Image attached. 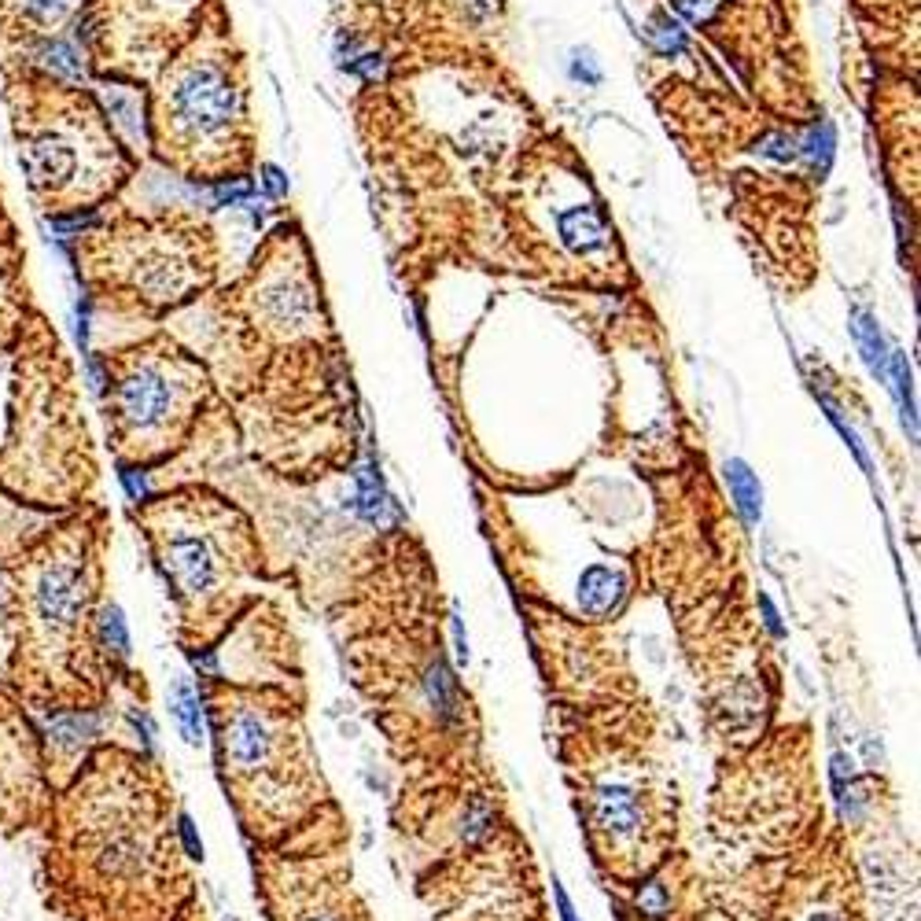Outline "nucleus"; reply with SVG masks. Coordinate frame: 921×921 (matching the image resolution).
<instances>
[{"label":"nucleus","instance_id":"nucleus-1","mask_svg":"<svg viewBox=\"0 0 921 921\" xmlns=\"http://www.w3.org/2000/svg\"><path fill=\"white\" fill-rule=\"evenodd\" d=\"M37 833V892L63 921H174L193 903L174 786L155 752L100 741Z\"/></svg>","mask_w":921,"mask_h":921},{"label":"nucleus","instance_id":"nucleus-2","mask_svg":"<svg viewBox=\"0 0 921 921\" xmlns=\"http://www.w3.org/2000/svg\"><path fill=\"white\" fill-rule=\"evenodd\" d=\"M108 546L100 502L48 516L0 494V686L34 715L111 708L97 649Z\"/></svg>","mask_w":921,"mask_h":921},{"label":"nucleus","instance_id":"nucleus-3","mask_svg":"<svg viewBox=\"0 0 921 921\" xmlns=\"http://www.w3.org/2000/svg\"><path fill=\"white\" fill-rule=\"evenodd\" d=\"M4 358L0 494L48 516L97 502L100 461L81 409L78 373L59 332L37 306Z\"/></svg>","mask_w":921,"mask_h":921},{"label":"nucleus","instance_id":"nucleus-4","mask_svg":"<svg viewBox=\"0 0 921 921\" xmlns=\"http://www.w3.org/2000/svg\"><path fill=\"white\" fill-rule=\"evenodd\" d=\"M0 100L26 196L45 218L100 210L136 174L133 152L81 81L37 67L0 70Z\"/></svg>","mask_w":921,"mask_h":921},{"label":"nucleus","instance_id":"nucleus-5","mask_svg":"<svg viewBox=\"0 0 921 921\" xmlns=\"http://www.w3.org/2000/svg\"><path fill=\"white\" fill-rule=\"evenodd\" d=\"M155 571L177 612V642L188 653L215 649L251 601L259 538L248 516L207 486H174L133 505Z\"/></svg>","mask_w":921,"mask_h":921},{"label":"nucleus","instance_id":"nucleus-6","mask_svg":"<svg viewBox=\"0 0 921 921\" xmlns=\"http://www.w3.org/2000/svg\"><path fill=\"white\" fill-rule=\"evenodd\" d=\"M199 693L221 781L243 830L270 844L310 822L328 792L288 693L229 682L221 675L207 679Z\"/></svg>","mask_w":921,"mask_h":921},{"label":"nucleus","instance_id":"nucleus-7","mask_svg":"<svg viewBox=\"0 0 921 921\" xmlns=\"http://www.w3.org/2000/svg\"><path fill=\"white\" fill-rule=\"evenodd\" d=\"M70 259L89 303L119 317H163L215 277L210 229L185 210H111L74 237Z\"/></svg>","mask_w":921,"mask_h":921},{"label":"nucleus","instance_id":"nucleus-8","mask_svg":"<svg viewBox=\"0 0 921 921\" xmlns=\"http://www.w3.org/2000/svg\"><path fill=\"white\" fill-rule=\"evenodd\" d=\"M89 380L114 464L141 472L163 469L188 447L210 398L204 362L171 332L89 354Z\"/></svg>","mask_w":921,"mask_h":921},{"label":"nucleus","instance_id":"nucleus-9","mask_svg":"<svg viewBox=\"0 0 921 921\" xmlns=\"http://www.w3.org/2000/svg\"><path fill=\"white\" fill-rule=\"evenodd\" d=\"M243 122L237 59L215 34H193L147 92V141L158 163L185 177L218 182L232 166V144Z\"/></svg>","mask_w":921,"mask_h":921},{"label":"nucleus","instance_id":"nucleus-10","mask_svg":"<svg viewBox=\"0 0 921 921\" xmlns=\"http://www.w3.org/2000/svg\"><path fill=\"white\" fill-rule=\"evenodd\" d=\"M571 770H582L579 808L597 863L627 881L645 877L675 836V797L660 767L616 745L590 752L586 764Z\"/></svg>","mask_w":921,"mask_h":921},{"label":"nucleus","instance_id":"nucleus-11","mask_svg":"<svg viewBox=\"0 0 921 921\" xmlns=\"http://www.w3.org/2000/svg\"><path fill=\"white\" fill-rule=\"evenodd\" d=\"M207 0H86L74 41L97 78L147 86L196 34Z\"/></svg>","mask_w":921,"mask_h":921},{"label":"nucleus","instance_id":"nucleus-12","mask_svg":"<svg viewBox=\"0 0 921 921\" xmlns=\"http://www.w3.org/2000/svg\"><path fill=\"white\" fill-rule=\"evenodd\" d=\"M56 786L48 778V756L37 719L23 701L0 686V836L37 833L45 825Z\"/></svg>","mask_w":921,"mask_h":921},{"label":"nucleus","instance_id":"nucleus-13","mask_svg":"<svg viewBox=\"0 0 921 921\" xmlns=\"http://www.w3.org/2000/svg\"><path fill=\"white\" fill-rule=\"evenodd\" d=\"M262 885L273 921H369L340 852L288 855L284 848L262 863Z\"/></svg>","mask_w":921,"mask_h":921},{"label":"nucleus","instance_id":"nucleus-14","mask_svg":"<svg viewBox=\"0 0 921 921\" xmlns=\"http://www.w3.org/2000/svg\"><path fill=\"white\" fill-rule=\"evenodd\" d=\"M86 0H0V70L37 67L86 86L78 41L63 30L78 23Z\"/></svg>","mask_w":921,"mask_h":921},{"label":"nucleus","instance_id":"nucleus-15","mask_svg":"<svg viewBox=\"0 0 921 921\" xmlns=\"http://www.w3.org/2000/svg\"><path fill=\"white\" fill-rule=\"evenodd\" d=\"M111 708H86V712H41L37 730L45 741V756H48V778L56 792L74 778V770L86 764V756L100 745L103 730H108Z\"/></svg>","mask_w":921,"mask_h":921},{"label":"nucleus","instance_id":"nucleus-16","mask_svg":"<svg viewBox=\"0 0 921 921\" xmlns=\"http://www.w3.org/2000/svg\"><path fill=\"white\" fill-rule=\"evenodd\" d=\"M30 310H34V295L26 284V248L15 218L0 210V354L12 351Z\"/></svg>","mask_w":921,"mask_h":921},{"label":"nucleus","instance_id":"nucleus-17","mask_svg":"<svg viewBox=\"0 0 921 921\" xmlns=\"http://www.w3.org/2000/svg\"><path fill=\"white\" fill-rule=\"evenodd\" d=\"M623 597H627V575L605 564H590L579 575V608L586 620H605L612 616Z\"/></svg>","mask_w":921,"mask_h":921},{"label":"nucleus","instance_id":"nucleus-18","mask_svg":"<svg viewBox=\"0 0 921 921\" xmlns=\"http://www.w3.org/2000/svg\"><path fill=\"white\" fill-rule=\"evenodd\" d=\"M171 712L177 719V730H182L188 748H204L207 741V708H204V693L196 690L193 679H174L171 690Z\"/></svg>","mask_w":921,"mask_h":921},{"label":"nucleus","instance_id":"nucleus-19","mask_svg":"<svg viewBox=\"0 0 921 921\" xmlns=\"http://www.w3.org/2000/svg\"><path fill=\"white\" fill-rule=\"evenodd\" d=\"M726 483H730V497H734L741 520L748 527H756L764 520V486H759L756 472L748 469V461L730 458L726 461Z\"/></svg>","mask_w":921,"mask_h":921},{"label":"nucleus","instance_id":"nucleus-20","mask_svg":"<svg viewBox=\"0 0 921 921\" xmlns=\"http://www.w3.org/2000/svg\"><path fill=\"white\" fill-rule=\"evenodd\" d=\"M855 340H859V351H863V358H866V365H870L881 380H888V369H885V358H888V354H885L881 328L874 325V317H866V314L855 317Z\"/></svg>","mask_w":921,"mask_h":921},{"label":"nucleus","instance_id":"nucleus-21","mask_svg":"<svg viewBox=\"0 0 921 921\" xmlns=\"http://www.w3.org/2000/svg\"><path fill=\"white\" fill-rule=\"evenodd\" d=\"M892 380H896L899 409H903L907 436L918 439V417H914V387H910V365H907V358L899 354V351H892Z\"/></svg>","mask_w":921,"mask_h":921},{"label":"nucleus","instance_id":"nucleus-22","mask_svg":"<svg viewBox=\"0 0 921 921\" xmlns=\"http://www.w3.org/2000/svg\"><path fill=\"white\" fill-rule=\"evenodd\" d=\"M803 921H859L855 918V910L848 899H841V896H819L814 903L803 910Z\"/></svg>","mask_w":921,"mask_h":921},{"label":"nucleus","instance_id":"nucleus-23","mask_svg":"<svg viewBox=\"0 0 921 921\" xmlns=\"http://www.w3.org/2000/svg\"><path fill=\"white\" fill-rule=\"evenodd\" d=\"M177 841L185 844V855L193 863H204V841H199V833H196V822H193V814H185V811H177Z\"/></svg>","mask_w":921,"mask_h":921},{"label":"nucleus","instance_id":"nucleus-24","mask_svg":"<svg viewBox=\"0 0 921 921\" xmlns=\"http://www.w3.org/2000/svg\"><path fill=\"white\" fill-rule=\"evenodd\" d=\"M649 37L660 41L664 52H679V48H682V30H679V23H671L667 15H656V19H653Z\"/></svg>","mask_w":921,"mask_h":921},{"label":"nucleus","instance_id":"nucleus-25","mask_svg":"<svg viewBox=\"0 0 921 921\" xmlns=\"http://www.w3.org/2000/svg\"><path fill=\"white\" fill-rule=\"evenodd\" d=\"M119 480H122V486H125V497H130V502L136 505V502H144L147 494V472H141V469H125V464H119Z\"/></svg>","mask_w":921,"mask_h":921},{"label":"nucleus","instance_id":"nucleus-26","mask_svg":"<svg viewBox=\"0 0 921 921\" xmlns=\"http://www.w3.org/2000/svg\"><path fill=\"white\" fill-rule=\"evenodd\" d=\"M759 612H764V627L775 634V638H786V627H781V616H778V608H775V601H770L767 594H759Z\"/></svg>","mask_w":921,"mask_h":921},{"label":"nucleus","instance_id":"nucleus-27","mask_svg":"<svg viewBox=\"0 0 921 921\" xmlns=\"http://www.w3.org/2000/svg\"><path fill=\"white\" fill-rule=\"evenodd\" d=\"M553 899H557V910H560V921H579L575 914V903H571V896H568V888L557 881L553 877Z\"/></svg>","mask_w":921,"mask_h":921},{"label":"nucleus","instance_id":"nucleus-28","mask_svg":"<svg viewBox=\"0 0 921 921\" xmlns=\"http://www.w3.org/2000/svg\"><path fill=\"white\" fill-rule=\"evenodd\" d=\"M453 645H458V649H453L458 653V664H469V656H472L469 653V634H464V623L458 616H453Z\"/></svg>","mask_w":921,"mask_h":921},{"label":"nucleus","instance_id":"nucleus-29","mask_svg":"<svg viewBox=\"0 0 921 921\" xmlns=\"http://www.w3.org/2000/svg\"><path fill=\"white\" fill-rule=\"evenodd\" d=\"M266 188H270V193H284V182H281V174L273 171V166L266 171Z\"/></svg>","mask_w":921,"mask_h":921},{"label":"nucleus","instance_id":"nucleus-30","mask_svg":"<svg viewBox=\"0 0 921 921\" xmlns=\"http://www.w3.org/2000/svg\"><path fill=\"white\" fill-rule=\"evenodd\" d=\"M0 210H8V207H4V188H0Z\"/></svg>","mask_w":921,"mask_h":921}]
</instances>
